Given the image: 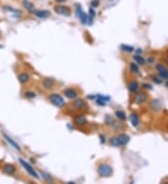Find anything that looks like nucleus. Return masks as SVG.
I'll return each instance as SVG.
<instances>
[{
	"label": "nucleus",
	"instance_id": "nucleus-1",
	"mask_svg": "<svg viewBox=\"0 0 168 184\" xmlns=\"http://www.w3.org/2000/svg\"><path fill=\"white\" fill-rule=\"evenodd\" d=\"M130 137L126 134H120L118 136L112 137L109 140V143L114 146V147H120V146H124L129 142Z\"/></svg>",
	"mask_w": 168,
	"mask_h": 184
},
{
	"label": "nucleus",
	"instance_id": "nucleus-2",
	"mask_svg": "<svg viewBox=\"0 0 168 184\" xmlns=\"http://www.w3.org/2000/svg\"><path fill=\"white\" fill-rule=\"evenodd\" d=\"M97 172L100 177L108 178L112 174V167L108 164H101L97 167Z\"/></svg>",
	"mask_w": 168,
	"mask_h": 184
},
{
	"label": "nucleus",
	"instance_id": "nucleus-3",
	"mask_svg": "<svg viewBox=\"0 0 168 184\" xmlns=\"http://www.w3.org/2000/svg\"><path fill=\"white\" fill-rule=\"evenodd\" d=\"M49 100L53 105H55L56 107L62 108L65 105V100H63L62 96H60L57 93H52L49 96Z\"/></svg>",
	"mask_w": 168,
	"mask_h": 184
},
{
	"label": "nucleus",
	"instance_id": "nucleus-4",
	"mask_svg": "<svg viewBox=\"0 0 168 184\" xmlns=\"http://www.w3.org/2000/svg\"><path fill=\"white\" fill-rule=\"evenodd\" d=\"M54 11H55L57 14L62 15V16H66L68 17L71 15V10L66 6H63V5H56L54 7Z\"/></svg>",
	"mask_w": 168,
	"mask_h": 184
},
{
	"label": "nucleus",
	"instance_id": "nucleus-5",
	"mask_svg": "<svg viewBox=\"0 0 168 184\" xmlns=\"http://www.w3.org/2000/svg\"><path fill=\"white\" fill-rule=\"evenodd\" d=\"M19 161H20V164L22 165V167H24V168L26 170V171L28 172V174L30 175V176H32L33 178H39L37 171H36V170L33 167H32L28 163L25 162L24 159H21V158L19 159Z\"/></svg>",
	"mask_w": 168,
	"mask_h": 184
},
{
	"label": "nucleus",
	"instance_id": "nucleus-6",
	"mask_svg": "<svg viewBox=\"0 0 168 184\" xmlns=\"http://www.w3.org/2000/svg\"><path fill=\"white\" fill-rule=\"evenodd\" d=\"M76 12H77V15L79 16V21H81V24H88V19L89 17L88 15L86 14V13L82 10V8H81V7L79 5H77L76 6Z\"/></svg>",
	"mask_w": 168,
	"mask_h": 184
},
{
	"label": "nucleus",
	"instance_id": "nucleus-7",
	"mask_svg": "<svg viewBox=\"0 0 168 184\" xmlns=\"http://www.w3.org/2000/svg\"><path fill=\"white\" fill-rule=\"evenodd\" d=\"M147 99H148V96L146 93H144V92H138V93L135 94V96L134 102L135 104H142L146 102Z\"/></svg>",
	"mask_w": 168,
	"mask_h": 184
},
{
	"label": "nucleus",
	"instance_id": "nucleus-8",
	"mask_svg": "<svg viewBox=\"0 0 168 184\" xmlns=\"http://www.w3.org/2000/svg\"><path fill=\"white\" fill-rule=\"evenodd\" d=\"M72 105H73V107L76 110H86L88 107L87 103H86L82 99H77L75 102H73Z\"/></svg>",
	"mask_w": 168,
	"mask_h": 184
},
{
	"label": "nucleus",
	"instance_id": "nucleus-9",
	"mask_svg": "<svg viewBox=\"0 0 168 184\" xmlns=\"http://www.w3.org/2000/svg\"><path fill=\"white\" fill-rule=\"evenodd\" d=\"M156 69L162 78H163V79H168V70L162 64H157Z\"/></svg>",
	"mask_w": 168,
	"mask_h": 184
},
{
	"label": "nucleus",
	"instance_id": "nucleus-10",
	"mask_svg": "<svg viewBox=\"0 0 168 184\" xmlns=\"http://www.w3.org/2000/svg\"><path fill=\"white\" fill-rule=\"evenodd\" d=\"M54 84H55V81H54L52 78H44L42 80V86L46 89H52Z\"/></svg>",
	"mask_w": 168,
	"mask_h": 184
},
{
	"label": "nucleus",
	"instance_id": "nucleus-11",
	"mask_svg": "<svg viewBox=\"0 0 168 184\" xmlns=\"http://www.w3.org/2000/svg\"><path fill=\"white\" fill-rule=\"evenodd\" d=\"M63 94H65V96L67 99L73 100V99L77 98V96H78V92L73 89H66L65 91H63Z\"/></svg>",
	"mask_w": 168,
	"mask_h": 184
},
{
	"label": "nucleus",
	"instance_id": "nucleus-12",
	"mask_svg": "<svg viewBox=\"0 0 168 184\" xmlns=\"http://www.w3.org/2000/svg\"><path fill=\"white\" fill-rule=\"evenodd\" d=\"M74 122L76 125L78 126H85L87 124V119L84 116H80V114H78L74 117Z\"/></svg>",
	"mask_w": 168,
	"mask_h": 184
},
{
	"label": "nucleus",
	"instance_id": "nucleus-13",
	"mask_svg": "<svg viewBox=\"0 0 168 184\" xmlns=\"http://www.w3.org/2000/svg\"><path fill=\"white\" fill-rule=\"evenodd\" d=\"M4 173H6L8 175H13L16 172V167L15 165H13L11 164H7L3 168Z\"/></svg>",
	"mask_w": 168,
	"mask_h": 184
},
{
	"label": "nucleus",
	"instance_id": "nucleus-14",
	"mask_svg": "<svg viewBox=\"0 0 168 184\" xmlns=\"http://www.w3.org/2000/svg\"><path fill=\"white\" fill-rule=\"evenodd\" d=\"M34 14L37 17L40 18V19H46V18L49 17L51 12L49 10H35Z\"/></svg>",
	"mask_w": 168,
	"mask_h": 184
},
{
	"label": "nucleus",
	"instance_id": "nucleus-15",
	"mask_svg": "<svg viewBox=\"0 0 168 184\" xmlns=\"http://www.w3.org/2000/svg\"><path fill=\"white\" fill-rule=\"evenodd\" d=\"M18 80H19L21 84H26L30 80V75L27 73H22L18 76Z\"/></svg>",
	"mask_w": 168,
	"mask_h": 184
},
{
	"label": "nucleus",
	"instance_id": "nucleus-16",
	"mask_svg": "<svg viewBox=\"0 0 168 184\" xmlns=\"http://www.w3.org/2000/svg\"><path fill=\"white\" fill-rule=\"evenodd\" d=\"M130 121H131L132 125H133L134 127H138V125H139V118L137 116V114L135 113H131L130 114Z\"/></svg>",
	"mask_w": 168,
	"mask_h": 184
},
{
	"label": "nucleus",
	"instance_id": "nucleus-17",
	"mask_svg": "<svg viewBox=\"0 0 168 184\" xmlns=\"http://www.w3.org/2000/svg\"><path fill=\"white\" fill-rule=\"evenodd\" d=\"M138 83L135 82V81H132L129 83L128 85V89L130 90V92H132V93H135V91H137L138 89Z\"/></svg>",
	"mask_w": 168,
	"mask_h": 184
},
{
	"label": "nucleus",
	"instance_id": "nucleus-18",
	"mask_svg": "<svg viewBox=\"0 0 168 184\" xmlns=\"http://www.w3.org/2000/svg\"><path fill=\"white\" fill-rule=\"evenodd\" d=\"M4 138H5V139H6V140H7L8 142H10V145L13 147V148H15V149H16V150H18V151H21L20 146L18 145V143H17V142H15V141L13 140H11L10 137H8V136H7V135H5V134H4Z\"/></svg>",
	"mask_w": 168,
	"mask_h": 184
},
{
	"label": "nucleus",
	"instance_id": "nucleus-19",
	"mask_svg": "<svg viewBox=\"0 0 168 184\" xmlns=\"http://www.w3.org/2000/svg\"><path fill=\"white\" fill-rule=\"evenodd\" d=\"M22 5H24V7L28 10H32L34 8V6L32 5V3L29 2L28 0H24V1H22Z\"/></svg>",
	"mask_w": 168,
	"mask_h": 184
},
{
	"label": "nucleus",
	"instance_id": "nucleus-20",
	"mask_svg": "<svg viewBox=\"0 0 168 184\" xmlns=\"http://www.w3.org/2000/svg\"><path fill=\"white\" fill-rule=\"evenodd\" d=\"M115 114L118 118L121 119V120H125L126 119V114H125L124 112H122V111H117L115 113Z\"/></svg>",
	"mask_w": 168,
	"mask_h": 184
},
{
	"label": "nucleus",
	"instance_id": "nucleus-21",
	"mask_svg": "<svg viewBox=\"0 0 168 184\" xmlns=\"http://www.w3.org/2000/svg\"><path fill=\"white\" fill-rule=\"evenodd\" d=\"M151 108L153 110H160L161 108V103L159 100H153L151 102Z\"/></svg>",
	"mask_w": 168,
	"mask_h": 184
},
{
	"label": "nucleus",
	"instance_id": "nucleus-22",
	"mask_svg": "<svg viewBox=\"0 0 168 184\" xmlns=\"http://www.w3.org/2000/svg\"><path fill=\"white\" fill-rule=\"evenodd\" d=\"M130 69H131V71L133 72V73H137L139 72L138 66L135 63H134V62L130 63Z\"/></svg>",
	"mask_w": 168,
	"mask_h": 184
},
{
	"label": "nucleus",
	"instance_id": "nucleus-23",
	"mask_svg": "<svg viewBox=\"0 0 168 184\" xmlns=\"http://www.w3.org/2000/svg\"><path fill=\"white\" fill-rule=\"evenodd\" d=\"M135 62H137L138 64H140V65H143V64L145 63L144 58L141 57V56H138V55H135Z\"/></svg>",
	"mask_w": 168,
	"mask_h": 184
},
{
	"label": "nucleus",
	"instance_id": "nucleus-24",
	"mask_svg": "<svg viewBox=\"0 0 168 184\" xmlns=\"http://www.w3.org/2000/svg\"><path fill=\"white\" fill-rule=\"evenodd\" d=\"M121 48H123L124 51H128V52H133L134 51V48L133 47H130V46H125L123 45L121 47Z\"/></svg>",
	"mask_w": 168,
	"mask_h": 184
},
{
	"label": "nucleus",
	"instance_id": "nucleus-25",
	"mask_svg": "<svg viewBox=\"0 0 168 184\" xmlns=\"http://www.w3.org/2000/svg\"><path fill=\"white\" fill-rule=\"evenodd\" d=\"M25 97L27 99H34L36 97V94L34 92H25Z\"/></svg>",
	"mask_w": 168,
	"mask_h": 184
},
{
	"label": "nucleus",
	"instance_id": "nucleus-26",
	"mask_svg": "<svg viewBox=\"0 0 168 184\" xmlns=\"http://www.w3.org/2000/svg\"><path fill=\"white\" fill-rule=\"evenodd\" d=\"M41 174H42V176L44 177L45 179H47V181H52L51 176H49V175H47L46 173H43V172H41Z\"/></svg>",
	"mask_w": 168,
	"mask_h": 184
},
{
	"label": "nucleus",
	"instance_id": "nucleus-27",
	"mask_svg": "<svg viewBox=\"0 0 168 184\" xmlns=\"http://www.w3.org/2000/svg\"><path fill=\"white\" fill-rule=\"evenodd\" d=\"M98 5H99V1H98V0H93V1L92 2V6L93 7L96 8V7H98Z\"/></svg>",
	"mask_w": 168,
	"mask_h": 184
},
{
	"label": "nucleus",
	"instance_id": "nucleus-28",
	"mask_svg": "<svg viewBox=\"0 0 168 184\" xmlns=\"http://www.w3.org/2000/svg\"><path fill=\"white\" fill-rule=\"evenodd\" d=\"M165 61L166 64L168 65V55H166V56H165Z\"/></svg>",
	"mask_w": 168,
	"mask_h": 184
},
{
	"label": "nucleus",
	"instance_id": "nucleus-29",
	"mask_svg": "<svg viewBox=\"0 0 168 184\" xmlns=\"http://www.w3.org/2000/svg\"><path fill=\"white\" fill-rule=\"evenodd\" d=\"M56 1H57L58 3H63V2H66V0H56Z\"/></svg>",
	"mask_w": 168,
	"mask_h": 184
},
{
	"label": "nucleus",
	"instance_id": "nucleus-30",
	"mask_svg": "<svg viewBox=\"0 0 168 184\" xmlns=\"http://www.w3.org/2000/svg\"><path fill=\"white\" fill-rule=\"evenodd\" d=\"M166 86H167V87H168V81H167V82H166Z\"/></svg>",
	"mask_w": 168,
	"mask_h": 184
}]
</instances>
